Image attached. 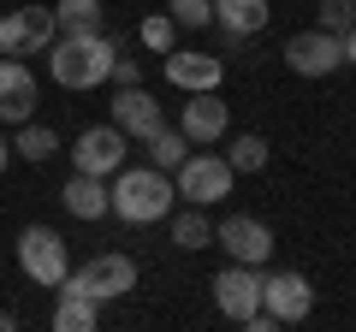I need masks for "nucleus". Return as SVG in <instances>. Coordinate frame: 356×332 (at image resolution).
Returning a JSON list of instances; mask_svg holds the SVG:
<instances>
[{
  "label": "nucleus",
  "instance_id": "1",
  "mask_svg": "<svg viewBox=\"0 0 356 332\" xmlns=\"http://www.w3.org/2000/svg\"><path fill=\"white\" fill-rule=\"evenodd\" d=\"M113 36H102V30H83V36H54L48 48V72L60 90H102L107 77H113Z\"/></svg>",
  "mask_w": 356,
  "mask_h": 332
},
{
  "label": "nucleus",
  "instance_id": "2",
  "mask_svg": "<svg viewBox=\"0 0 356 332\" xmlns=\"http://www.w3.org/2000/svg\"><path fill=\"white\" fill-rule=\"evenodd\" d=\"M107 196H113V214L125 219V226H154V219H166L172 202H178L172 179H166L161 166H119Z\"/></svg>",
  "mask_w": 356,
  "mask_h": 332
},
{
  "label": "nucleus",
  "instance_id": "3",
  "mask_svg": "<svg viewBox=\"0 0 356 332\" xmlns=\"http://www.w3.org/2000/svg\"><path fill=\"white\" fill-rule=\"evenodd\" d=\"M60 291H77V297H89V303H119V297L137 291V261L119 256V249H102V256H89L83 267L65 273Z\"/></svg>",
  "mask_w": 356,
  "mask_h": 332
},
{
  "label": "nucleus",
  "instance_id": "4",
  "mask_svg": "<svg viewBox=\"0 0 356 332\" xmlns=\"http://www.w3.org/2000/svg\"><path fill=\"white\" fill-rule=\"evenodd\" d=\"M232 179H238V172L226 166V154H184L178 172H172V190L184 196V202H196V208H214V202L232 196Z\"/></svg>",
  "mask_w": 356,
  "mask_h": 332
},
{
  "label": "nucleus",
  "instance_id": "5",
  "mask_svg": "<svg viewBox=\"0 0 356 332\" xmlns=\"http://www.w3.org/2000/svg\"><path fill=\"white\" fill-rule=\"evenodd\" d=\"M18 267H24L36 285H54V291H60V279L72 273L65 238L54 226H24V231H18Z\"/></svg>",
  "mask_w": 356,
  "mask_h": 332
},
{
  "label": "nucleus",
  "instance_id": "6",
  "mask_svg": "<svg viewBox=\"0 0 356 332\" xmlns=\"http://www.w3.org/2000/svg\"><path fill=\"white\" fill-rule=\"evenodd\" d=\"M214 243L226 249L232 261H243V267H267L273 249H280V243H273V226L255 219V214H226V219L214 226Z\"/></svg>",
  "mask_w": 356,
  "mask_h": 332
},
{
  "label": "nucleus",
  "instance_id": "7",
  "mask_svg": "<svg viewBox=\"0 0 356 332\" xmlns=\"http://www.w3.org/2000/svg\"><path fill=\"white\" fill-rule=\"evenodd\" d=\"M60 24H54V6H13L0 13V53H48Z\"/></svg>",
  "mask_w": 356,
  "mask_h": 332
},
{
  "label": "nucleus",
  "instance_id": "8",
  "mask_svg": "<svg viewBox=\"0 0 356 332\" xmlns=\"http://www.w3.org/2000/svg\"><path fill=\"white\" fill-rule=\"evenodd\" d=\"M125 149H131V137L119 125H89L83 137L72 142V166L89 172V179H113L119 166H125Z\"/></svg>",
  "mask_w": 356,
  "mask_h": 332
},
{
  "label": "nucleus",
  "instance_id": "9",
  "mask_svg": "<svg viewBox=\"0 0 356 332\" xmlns=\"http://www.w3.org/2000/svg\"><path fill=\"white\" fill-rule=\"evenodd\" d=\"M285 65H291L297 77H332L344 65V42L332 36V30H297L291 42H285Z\"/></svg>",
  "mask_w": 356,
  "mask_h": 332
},
{
  "label": "nucleus",
  "instance_id": "10",
  "mask_svg": "<svg viewBox=\"0 0 356 332\" xmlns=\"http://www.w3.org/2000/svg\"><path fill=\"white\" fill-rule=\"evenodd\" d=\"M261 308L280 326H297V320H309V308H315V285L303 279V273H261Z\"/></svg>",
  "mask_w": 356,
  "mask_h": 332
},
{
  "label": "nucleus",
  "instance_id": "11",
  "mask_svg": "<svg viewBox=\"0 0 356 332\" xmlns=\"http://www.w3.org/2000/svg\"><path fill=\"white\" fill-rule=\"evenodd\" d=\"M214 308L243 326V320L261 308V267H243V261L220 267V273H214Z\"/></svg>",
  "mask_w": 356,
  "mask_h": 332
},
{
  "label": "nucleus",
  "instance_id": "12",
  "mask_svg": "<svg viewBox=\"0 0 356 332\" xmlns=\"http://www.w3.org/2000/svg\"><path fill=\"white\" fill-rule=\"evenodd\" d=\"M36 72H30L24 60H13V53H0V119L6 125H24V119H36Z\"/></svg>",
  "mask_w": 356,
  "mask_h": 332
},
{
  "label": "nucleus",
  "instance_id": "13",
  "mask_svg": "<svg viewBox=\"0 0 356 332\" xmlns=\"http://www.w3.org/2000/svg\"><path fill=\"white\" fill-rule=\"evenodd\" d=\"M178 131L191 137V149H196V142L214 149V142L232 131V113H226V101H220L214 90H196L191 101H184V113H178Z\"/></svg>",
  "mask_w": 356,
  "mask_h": 332
},
{
  "label": "nucleus",
  "instance_id": "14",
  "mask_svg": "<svg viewBox=\"0 0 356 332\" xmlns=\"http://www.w3.org/2000/svg\"><path fill=\"white\" fill-rule=\"evenodd\" d=\"M220 77H226V60H220V53H202V48H172L166 53V83L184 90V95L220 90Z\"/></svg>",
  "mask_w": 356,
  "mask_h": 332
},
{
  "label": "nucleus",
  "instance_id": "15",
  "mask_svg": "<svg viewBox=\"0 0 356 332\" xmlns=\"http://www.w3.org/2000/svg\"><path fill=\"white\" fill-rule=\"evenodd\" d=\"M113 125L125 131L131 142H143V137H154V131L166 125V113H161V101H154L143 83H131V90L113 95Z\"/></svg>",
  "mask_w": 356,
  "mask_h": 332
},
{
  "label": "nucleus",
  "instance_id": "16",
  "mask_svg": "<svg viewBox=\"0 0 356 332\" xmlns=\"http://www.w3.org/2000/svg\"><path fill=\"white\" fill-rule=\"evenodd\" d=\"M60 202H65V214H72V219H107V214H113L107 179H89V172H72V179H65Z\"/></svg>",
  "mask_w": 356,
  "mask_h": 332
},
{
  "label": "nucleus",
  "instance_id": "17",
  "mask_svg": "<svg viewBox=\"0 0 356 332\" xmlns=\"http://www.w3.org/2000/svg\"><path fill=\"white\" fill-rule=\"evenodd\" d=\"M267 18H273L267 0H214V24L232 30V36H261Z\"/></svg>",
  "mask_w": 356,
  "mask_h": 332
},
{
  "label": "nucleus",
  "instance_id": "18",
  "mask_svg": "<svg viewBox=\"0 0 356 332\" xmlns=\"http://www.w3.org/2000/svg\"><path fill=\"white\" fill-rule=\"evenodd\" d=\"M172 243L178 249H214V219H208V208L184 202L172 214Z\"/></svg>",
  "mask_w": 356,
  "mask_h": 332
},
{
  "label": "nucleus",
  "instance_id": "19",
  "mask_svg": "<svg viewBox=\"0 0 356 332\" xmlns=\"http://www.w3.org/2000/svg\"><path fill=\"white\" fill-rule=\"evenodd\" d=\"M102 326V303H89V297L77 291H60V303H54V332H95Z\"/></svg>",
  "mask_w": 356,
  "mask_h": 332
},
{
  "label": "nucleus",
  "instance_id": "20",
  "mask_svg": "<svg viewBox=\"0 0 356 332\" xmlns=\"http://www.w3.org/2000/svg\"><path fill=\"white\" fill-rule=\"evenodd\" d=\"M102 0H60L54 6V24H60V36H83V30H102Z\"/></svg>",
  "mask_w": 356,
  "mask_h": 332
},
{
  "label": "nucleus",
  "instance_id": "21",
  "mask_svg": "<svg viewBox=\"0 0 356 332\" xmlns=\"http://www.w3.org/2000/svg\"><path fill=\"white\" fill-rule=\"evenodd\" d=\"M143 149H149V160L161 166V172H178V160L191 154V137H184V131H172V125H161L154 137H143Z\"/></svg>",
  "mask_w": 356,
  "mask_h": 332
},
{
  "label": "nucleus",
  "instance_id": "22",
  "mask_svg": "<svg viewBox=\"0 0 356 332\" xmlns=\"http://www.w3.org/2000/svg\"><path fill=\"white\" fill-rule=\"evenodd\" d=\"M54 149H60V137H54L48 125H36V119H24V125H18V137H13V154H24L30 166H42Z\"/></svg>",
  "mask_w": 356,
  "mask_h": 332
},
{
  "label": "nucleus",
  "instance_id": "23",
  "mask_svg": "<svg viewBox=\"0 0 356 332\" xmlns=\"http://www.w3.org/2000/svg\"><path fill=\"white\" fill-rule=\"evenodd\" d=\"M226 166H232V172H261V166H267V137H261V131H243V137H232Z\"/></svg>",
  "mask_w": 356,
  "mask_h": 332
},
{
  "label": "nucleus",
  "instance_id": "24",
  "mask_svg": "<svg viewBox=\"0 0 356 332\" xmlns=\"http://www.w3.org/2000/svg\"><path fill=\"white\" fill-rule=\"evenodd\" d=\"M137 42H143L149 53H172V48H178V24H172L166 13H149V18L137 24Z\"/></svg>",
  "mask_w": 356,
  "mask_h": 332
},
{
  "label": "nucleus",
  "instance_id": "25",
  "mask_svg": "<svg viewBox=\"0 0 356 332\" xmlns=\"http://www.w3.org/2000/svg\"><path fill=\"white\" fill-rule=\"evenodd\" d=\"M166 18L178 30H202V24H214V0H166Z\"/></svg>",
  "mask_w": 356,
  "mask_h": 332
},
{
  "label": "nucleus",
  "instance_id": "26",
  "mask_svg": "<svg viewBox=\"0 0 356 332\" xmlns=\"http://www.w3.org/2000/svg\"><path fill=\"white\" fill-rule=\"evenodd\" d=\"M315 24L332 30V36H344V30L356 24V0H321V6H315Z\"/></svg>",
  "mask_w": 356,
  "mask_h": 332
},
{
  "label": "nucleus",
  "instance_id": "27",
  "mask_svg": "<svg viewBox=\"0 0 356 332\" xmlns=\"http://www.w3.org/2000/svg\"><path fill=\"white\" fill-rule=\"evenodd\" d=\"M137 77H143V65H137V60H125V53H119V60H113V83H119V90H131V83H137Z\"/></svg>",
  "mask_w": 356,
  "mask_h": 332
},
{
  "label": "nucleus",
  "instance_id": "28",
  "mask_svg": "<svg viewBox=\"0 0 356 332\" xmlns=\"http://www.w3.org/2000/svg\"><path fill=\"white\" fill-rule=\"evenodd\" d=\"M339 42H344V65H356V24H350V30H344V36H339Z\"/></svg>",
  "mask_w": 356,
  "mask_h": 332
},
{
  "label": "nucleus",
  "instance_id": "29",
  "mask_svg": "<svg viewBox=\"0 0 356 332\" xmlns=\"http://www.w3.org/2000/svg\"><path fill=\"white\" fill-rule=\"evenodd\" d=\"M6 160H13V142H6V137H0V172H6Z\"/></svg>",
  "mask_w": 356,
  "mask_h": 332
},
{
  "label": "nucleus",
  "instance_id": "30",
  "mask_svg": "<svg viewBox=\"0 0 356 332\" xmlns=\"http://www.w3.org/2000/svg\"><path fill=\"white\" fill-rule=\"evenodd\" d=\"M18 326V315H6V308H0V332H13Z\"/></svg>",
  "mask_w": 356,
  "mask_h": 332
}]
</instances>
